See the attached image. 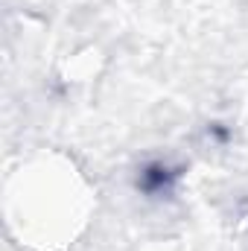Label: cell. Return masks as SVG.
<instances>
[{
    "instance_id": "obj_1",
    "label": "cell",
    "mask_w": 248,
    "mask_h": 251,
    "mask_svg": "<svg viewBox=\"0 0 248 251\" xmlns=\"http://www.w3.org/2000/svg\"><path fill=\"white\" fill-rule=\"evenodd\" d=\"M170 181H173V173L167 170V167H149L146 173H143V190L146 193H158V190L170 187Z\"/></svg>"
}]
</instances>
